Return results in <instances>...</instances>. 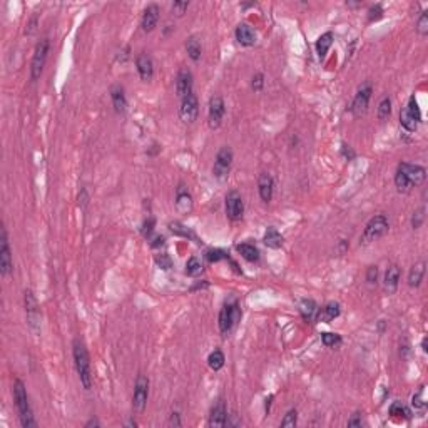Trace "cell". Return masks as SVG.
I'll return each mask as SVG.
<instances>
[{"label": "cell", "mask_w": 428, "mask_h": 428, "mask_svg": "<svg viewBox=\"0 0 428 428\" xmlns=\"http://www.w3.org/2000/svg\"><path fill=\"white\" fill-rule=\"evenodd\" d=\"M72 348H74L72 349L74 363H75L77 375H79V380L86 390H90V386H92V373H90V360H89L87 348L79 338L74 340Z\"/></svg>", "instance_id": "obj_1"}, {"label": "cell", "mask_w": 428, "mask_h": 428, "mask_svg": "<svg viewBox=\"0 0 428 428\" xmlns=\"http://www.w3.org/2000/svg\"><path fill=\"white\" fill-rule=\"evenodd\" d=\"M14 400H15V406L18 410V417H21L22 426L24 428L35 426V420H34L32 408L29 403V395H27V390H25V385L22 380L14 381Z\"/></svg>", "instance_id": "obj_2"}, {"label": "cell", "mask_w": 428, "mask_h": 428, "mask_svg": "<svg viewBox=\"0 0 428 428\" xmlns=\"http://www.w3.org/2000/svg\"><path fill=\"white\" fill-rule=\"evenodd\" d=\"M388 228H390V224H388L386 216H383V214L373 216L365 226V231L361 235V244H369L378 241L380 238H383L388 232Z\"/></svg>", "instance_id": "obj_3"}, {"label": "cell", "mask_w": 428, "mask_h": 428, "mask_svg": "<svg viewBox=\"0 0 428 428\" xmlns=\"http://www.w3.org/2000/svg\"><path fill=\"white\" fill-rule=\"evenodd\" d=\"M47 54H49V41L47 38H42V41L35 45L34 57H32V62H30V79L32 81H37L38 77H41L44 66H45V61H47Z\"/></svg>", "instance_id": "obj_4"}, {"label": "cell", "mask_w": 428, "mask_h": 428, "mask_svg": "<svg viewBox=\"0 0 428 428\" xmlns=\"http://www.w3.org/2000/svg\"><path fill=\"white\" fill-rule=\"evenodd\" d=\"M231 163H232V151L231 147L224 146L219 149V152L216 155V163H214L212 167V174L214 178H218L219 181H224L229 176V169H231Z\"/></svg>", "instance_id": "obj_5"}, {"label": "cell", "mask_w": 428, "mask_h": 428, "mask_svg": "<svg viewBox=\"0 0 428 428\" xmlns=\"http://www.w3.org/2000/svg\"><path fill=\"white\" fill-rule=\"evenodd\" d=\"M397 171L406 179V183L410 184V187L423 184L425 179H426V171H425V167H421V166H418V164L401 163V164H398V169H397Z\"/></svg>", "instance_id": "obj_6"}, {"label": "cell", "mask_w": 428, "mask_h": 428, "mask_svg": "<svg viewBox=\"0 0 428 428\" xmlns=\"http://www.w3.org/2000/svg\"><path fill=\"white\" fill-rule=\"evenodd\" d=\"M149 397V378L146 375H139L134 385V397H132V408L135 412H144Z\"/></svg>", "instance_id": "obj_7"}, {"label": "cell", "mask_w": 428, "mask_h": 428, "mask_svg": "<svg viewBox=\"0 0 428 428\" xmlns=\"http://www.w3.org/2000/svg\"><path fill=\"white\" fill-rule=\"evenodd\" d=\"M239 309H238V303H226L224 306L219 311V329H221L223 335H228L232 326H235V323L238 321L239 318Z\"/></svg>", "instance_id": "obj_8"}, {"label": "cell", "mask_w": 428, "mask_h": 428, "mask_svg": "<svg viewBox=\"0 0 428 428\" xmlns=\"http://www.w3.org/2000/svg\"><path fill=\"white\" fill-rule=\"evenodd\" d=\"M25 313H27L30 329L34 333H38L41 332V311H38V303L30 289L25 291Z\"/></svg>", "instance_id": "obj_9"}, {"label": "cell", "mask_w": 428, "mask_h": 428, "mask_svg": "<svg viewBox=\"0 0 428 428\" xmlns=\"http://www.w3.org/2000/svg\"><path fill=\"white\" fill-rule=\"evenodd\" d=\"M199 114V102L198 97L194 94L186 95L183 101H181V107H179V118L186 124H192L194 121L198 119Z\"/></svg>", "instance_id": "obj_10"}, {"label": "cell", "mask_w": 428, "mask_h": 428, "mask_svg": "<svg viewBox=\"0 0 428 428\" xmlns=\"http://www.w3.org/2000/svg\"><path fill=\"white\" fill-rule=\"evenodd\" d=\"M226 106L221 95H212L209 99V111H207V122L211 129H218L224 118Z\"/></svg>", "instance_id": "obj_11"}, {"label": "cell", "mask_w": 428, "mask_h": 428, "mask_svg": "<svg viewBox=\"0 0 428 428\" xmlns=\"http://www.w3.org/2000/svg\"><path fill=\"white\" fill-rule=\"evenodd\" d=\"M12 268V252L9 246V238H7V229L2 228V235H0V275L4 278L10 275Z\"/></svg>", "instance_id": "obj_12"}, {"label": "cell", "mask_w": 428, "mask_h": 428, "mask_svg": "<svg viewBox=\"0 0 428 428\" xmlns=\"http://www.w3.org/2000/svg\"><path fill=\"white\" fill-rule=\"evenodd\" d=\"M369 99H372V84H365V86H361L358 89V92H356L352 104V112L356 118H360L361 114L366 112Z\"/></svg>", "instance_id": "obj_13"}, {"label": "cell", "mask_w": 428, "mask_h": 428, "mask_svg": "<svg viewBox=\"0 0 428 428\" xmlns=\"http://www.w3.org/2000/svg\"><path fill=\"white\" fill-rule=\"evenodd\" d=\"M243 212H244V203H243V198L239 196V192L238 191L228 192V196H226V214H228V218L231 221H238V219L243 218Z\"/></svg>", "instance_id": "obj_14"}, {"label": "cell", "mask_w": 428, "mask_h": 428, "mask_svg": "<svg viewBox=\"0 0 428 428\" xmlns=\"http://www.w3.org/2000/svg\"><path fill=\"white\" fill-rule=\"evenodd\" d=\"M192 74L189 69L183 67L178 72V79H176V92L181 99H184L186 95L192 94Z\"/></svg>", "instance_id": "obj_15"}, {"label": "cell", "mask_w": 428, "mask_h": 428, "mask_svg": "<svg viewBox=\"0 0 428 428\" xmlns=\"http://www.w3.org/2000/svg\"><path fill=\"white\" fill-rule=\"evenodd\" d=\"M159 14H161V10H159V7L155 4L147 5V7L144 9V14H142V18H141L142 30H144V32L154 30L155 25H158V22H159Z\"/></svg>", "instance_id": "obj_16"}, {"label": "cell", "mask_w": 428, "mask_h": 428, "mask_svg": "<svg viewBox=\"0 0 428 428\" xmlns=\"http://www.w3.org/2000/svg\"><path fill=\"white\" fill-rule=\"evenodd\" d=\"M258 191H259V196L264 201V203H269L271 199H273V191H275V179L271 174L268 172H263L259 174V179H258Z\"/></svg>", "instance_id": "obj_17"}, {"label": "cell", "mask_w": 428, "mask_h": 428, "mask_svg": "<svg viewBox=\"0 0 428 428\" xmlns=\"http://www.w3.org/2000/svg\"><path fill=\"white\" fill-rule=\"evenodd\" d=\"M135 67H138V72L141 75V79L144 82H149L152 79L154 75V62L151 59V55H147L146 52H142V54L135 59Z\"/></svg>", "instance_id": "obj_18"}, {"label": "cell", "mask_w": 428, "mask_h": 428, "mask_svg": "<svg viewBox=\"0 0 428 428\" xmlns=\"http://www.w3.org/2000/svg\"><path fill=\"white\" fill-rule=\"evenodd\" d=\"M176 209L181 214H189L192 211V196L186 189L184 184H179L176 192Z\"/></svg>", "instance_id": "obj_19"}, {"label": "cell", "mask_w": 428, "mask_h": 428, "mask_svg": "<svg viewBox=\"0 0 428 428\" xmlns=\"http://www.w3.org/2000/svg\"><path fill=\"white\" fill-rule=\"evenodd\" d=\"M226 423H228V412H226V406L223 401H218V403L211 408L209 426L221 428V426H226Z\"/></svg>", "instance_id": "obj_20"}, {"label": "cell", "mask_w": 428, "mask_h": 428, "mask_svg": "<svg viewBox=\"0 0 428 428\" xmlns=\"http://www.w3.org/2000/svg\"><path fill=\"white\" fill-rule=\"evenodd\" d=\"M235 35H236V41L241 45H244V47H251V45H255V42H256L255 30H252V27L248 24H239L236 27Z\"/></svg>", "instance_id": "obj_21"}, {"label": "cell", "mask_w": 428, "mask_h": 428, "mask_svg": "<svg viewBox=\"0 0 428 428\" xmlns=\"http://www.w3.org/2000/svg\"><path fill=\"white\" fill-rule=\"evenodd\" d=\"M398 283H400V268L397 264H390L385 273V281H383L385 291L388 295H393L398 289Z\"/></svg>", "instance_id": "obj_22"}, {"label": "cell", "mask_w": 428, "mask_h": 428, "mask_svg": "<svg viewBox=\"0 0 428 428\" xmlns=\"http://www.w3.org/2000/svg\"><path fill=\"white\" fill-rule=\"evenodd\" d=\"M341 313L340 309V304L338 303H328L325 304L321 309H318V315H316V320L315 321H321V323H332L335 318H338Z\"/></svg>", "instance_id": "obj_23"}, {"label": "cell", "mask_w": 428, "mask_h": 428, "mask_svg": "<svg viewBox=\"0 0 428 428\" xmlns=\"http://www.w3.org/2000/svg\"><path fill=\"white\" fill-rule=\"evenodd\" d=\"M111 99H112V106H114V111L118 114L126 112L127 109V99H126V94H124V89L121 86H112L111 89Z\"/></svg>", "instance_id": "obj_24"}, {"label": "cell", "mask_w": 428, "mask_h": 428, "mask_svg": "<svg viewBox=\"0 0 428 428\" xmlns=\"http://www.w3.org/2000/svg\"><path fill=\"white\" fill-rule=\"evenodd\" d=\"M423 276H425V263L418 261L417 264L412 266L410 273H408V284L412 288H418L421 281H423Z\"/></svg>", "instance_id": "obj_25"}, {"label": "cell", "mask_w": 428, "mask_h": 428, "mask_svg": "<svg viewBox=\"0 0 428 428\" xmlns=\"http://www.w3.org/2000/svg\"><path fill=\"white\" fill-rule=\"evenodd\" d=\"M263 241H264L266 246H268V248L278 249V248H281V246H283L284 238L280 235V231H278L276 228H268V231L264 232Z\"/></svg>", "instance_id": "obj_26"}, {"label": "cell", "mask_w": 428, "mask_h": 428, "mask_svg": "<svg viewBox=\"0 0 428 428\" xmlns=\"http://www.w3.org/2000/svg\"><path fill=\"white\" fill-rule=\"evenodd\" d=\"M236 249L238 252L241 255L246 261H249V263H256L259 261V251L255 244H249V243H243V244H238L236 246Z\"/></svg>", "instance_id": "obj_27"}, {"label": "cell", "mask_w": 428, "mask_h": 428, "mask_svg": "<svg viewBox=\"0 0 428 428\" xmlns=\"http://www.w3.org/2000/svg\"><path fill=\"white\" fill-rule=\"evenodd\" d=\"M318 304L313 300H303L300 303V313L306 321H315L318 315Z\"/></svg>", "instance_id": "obj_28"}, {"label": "cell", "mask_w": 428, "mask_h": 428, "mask_svg": "<svg viewBox=\"0 0 428 428\" xmlns=\"http://www.w3.org/2000/svg\"><path fill=\"white\" fill-rule=\"evenodd\" d=\"M333 32H325V34H321L320 37H318V41H316V52H318V55L321 57H325L326 55V52L329 50V47H332V44H333Z\"/></svg>", "instance_id": "obj_29"}, {"label": "cell", "mask_w": 428, "mask_h": 428, "mask_svg": "<svg viewBox=\"0 0 428 428\" xmlns=\"http://www.w3.org/2000/svg\"><path fill=\"white\" fill-rule=\"evenodd\" d=\"M186 50H187V54H189V57L194 62H198L201 59L203 47H201V42H199V38L196 35H192L186 41Z\"/></svg>", "instance_id": "obj_30"}, {"label": "cell", "mask_w": 428, "mask_h": 428, "mask_svg": "<svg viewBox=\"0 0 428 428\" xmlns=\"http://www.w3.org/2000/svg\"><path fill=\"white\" fill-rule=\"evenodd\" d=\"M400 124H401V127H403L405 131H408V132H415V131H417V127H418V122L415 121L410 114H408L406 107H403V109L400 111Z\"/></svg>", "instance_id": "obj_31"}, {"label": "cell", "mask_w": 428, "mask_h": 428, "mask_svg": "<svg viewBox=\"0 0 428 428\" xmlns=\"http://www.w3.org/2000/svg\"><path fill=\"white\" fill-rule=\"evenodd\" d=\"M224 353L221 352V349H214V352L207 356V365H209L211 369H214V372H218V369H221L224 366Z\"/></svg>", "instance_id": "obj_32"}, {"label": "cell", "mask_w": 428, "mask_h": 428, "mask_svg": "<svg viewBox=\"0 0 428 428\" xmlns=\"http://www.w3.org/2000/svg\"><path fill=\"white\" fill-rule=\"evenodd\" d=\"M203 273V264L198 258H189V261L186 263V275L191 278H196Z\"/></svg>", "instance_id": "obj_33"}, {"label": "cell", "mask_w": 428, "mask_h": 428, "mask_svg": "<svg viewBox=\"0 0 428 428\" xmlns=\"http://www.w3.org/2000/svg\"><path fill=\"white\" fill-rule=\"evenodd\" d=\"M390 415L393 418H410V410L401 401H395L390 406Z\"/></svg>", "instance_id": "obj_34"}, {"label": "cell", "mask_w": 428, "mask_h": 428, "mask_svg": "<svg viewBox=\"0 0 428 428\" xmlns=\"http://www.w3.org/2000/svg\"><path fill=\"white\" fill-rule=\"evenodd\" d=\"M412 405H413L415 410H425V408H426L425 386H420V390L412 397Z\"/></svg>", "instance_id": "obj_35"}, {"label": "cell", "mask_w": 428, "mask_h": 428, "mask_svg": "<svg viewBox=\"0 0 428 428\" xmlns=\"http://www.w3.org/2000/svg\"><path fill=\"white\" fill-rule=\"evenodd\" d=\"M406 111L408 114L412 115V118L415 119L420 124V121H421V111H420V107H418V101H417V97L412 95L410 99H408V104H406Z\"/></svg>", "instance_id": "obj_36"}, {"label": "cell", "mask_w": 428, "mask_h": 428, "mask_svg": "<svg viewBox=\"0 0 428 428\" xmlns=\"http://www.w3.org/2000/svg\"><path fill=\"white\" fill-rule=\"evenodd\" d=\"M390 114H392V99L390 97H383L378 106V119L385 121L390 118Z\"/></svg>", "instance_id": "obj_37"}, {"label": "cell", "mask_w": 428, "mask_h": 428, "mask_svg": "<svg viewBox=\"0 0 428 428\" xmlns=\"http://www.w3.org/2000/svg\"><path fill=\"white\" fill-rule=\"evenodd\" d=\"M321 341L323 345L328 348H335L341 343V336L336 333H321Z\"/></svg>", "instance_id": "obj_38"}, {"label": "cell", "mask_w": 428, "mask_h": 428, "mask_svg": "<svg viewBox=\"0 0 428 428\" xmlns=\"http://www.w3.org/2000/svg\"><path fill=\"white\" fill-rule=\"evenodd\" d=\"M155 264H158L161 269L167 271L172 268V259L169 258L167 252H161V255H155Z\"/></svg>", "instance_id": "obj_39"}, {"label": "cell", "mask_w": 428, "mask_h": 428, "mask_svg": "<svg viewBox=\"0 0 428 428\" xmlns=\"http://www.w3.org/2000/svg\"><path fill=\"white\" fill-rule=\"evenodd\" d=\"M425 221V207H420V209H417L413 212V218H412V226H413V229H418L421 224H423Z\"/></svg>", "instance_id": "obj_40"}, {"label": "cell", "mask_w": 428, "mask_h": 428, "mask_svg": "<svg viewBox=\"0 0 428 428\" xmlns=\"http://www.w3.org/2000/svg\"><path fill=\"white\" fill-rule=\"evenodd\" d=\"M298 423V412L296 410H289L284 418L281 420V426H295Z\"/></svg>", "instance_id": "obj_41"}, {"label": "cell", "mask_w": 428, "mask_h": 428, "mask_svg": "<svg viewBox=\"0 0 428 428\" xmlns=\"http://www.w3.org/2000/svg\"><path fill=\"white\" fill-rule=\"evenodd\" d=\"M417 30H418L420 35L428 34V12H423V14L420 15L418 24H417Z\"/></svg>", "instance_id": "obj_42"}, {"label": "cell", "mask_w": 428, "mask_h": 428, "mask_svg": "<svg viewBox=\"0 0 428 428\" xmlns=\"http://www.w3.org/2000/svg\"><path fill=\"white\" fill-rule=\"evenodd\" d=\"M206 258L209 259L211 263H218V261H221V259L228 258V255H226V252L221 251V249H211V251L206 252Z\"/></svg>", "instance_id": "obj_43"}, {"label": "cell", "mask_w": 428, "mask_h": 428, "mask_svg": "<svg viewBox=\"0 0 428 428\" xmlns=\"http://www.w3.org/2000/svg\"><path fill=\"white\" fill-rule=\"evenodd\" d=\"M169 228H171V231L174 232V235H181V236H191V232H189V229L186 228V226H183L181 223H178V221H174V223H171L169 224Z\"/></svg>", "instance_id": "obj_44"}, {"label": "cell", "mask_w": 428, "mask_h": 428, "mask_svg": "<svg viewBox=\"0 0 428 428\" xmlns=\"http://www.w3.org/2000/svg\"><path fill=\"white\" fill-rule=\"evenodd\" d=\"M154 226H155L154 218H149L147 221L142 224V235H144V238H151L152 231H154Z\"/></svg>", "instance_id": "obj_45"}, {"label": "cell", "mask_w": 428, "mask_h": 428, "mask_svg": "<svg viewBox=\"0 0 428 428\" xmlns=\"http://www.w3.org/2000/svg\"><path fill=\"white\" fill-rule=\"evenodd\" d=\"M187 7H189V2H174L172 4V14H176L178 17H181L187 10Z\"/></svg>", "instance_id": "obj_46"}, {"label": "cell", "mask_w": 428, "mask_h": 428, "mask_svg": "<svg viewBox=\"0 0 428 428\" xmlns=\"http://www.w3.org/2000/svg\"><path fill=\"white\" fill-rule=\"evenodd\" d=\"M378 280V268L377 266H369L368 271H366V281L369 284H375Z\"/></svg>", "instance_id": "obj_47"}, {"label": "cell", "mask_w": 428, "mask_h": 428, "mask_svg": "<svg viewBox=\"0 0 428 428\" xmlns=\"http://www.w3.org/2000/svg\"><path fill=\"white\" fill-rule=\"evenodd\" d=\"M252 89L255 90H261L263 86H264V75L263 74H256L255 77H252Z\"/></svg>", "instance_id": "obj_48"}, {"label": "cell", "mask_w": 428, "mask_h": 428, "mask_svg": "<svg viewBox=\"0 0 428 428\" xmlns=\"http://www.w3.org/2000/svg\"><path fill=\"white\" fill-rule=\"evenodd\" d=\"M363 420H361V415L360 413H355L352 418L348 420V426H361Z\"/></svg>", "instance_id": "obj_49"}, {"label": "cell", "mask_w": 428, "mask_h": 428, "mask_svg": "<svg viewBox=\"0 0 428 428\" xmlns=\"http://www.w3.org/2000/svg\"><path fill=\"white\" fill-rule=\"evenodd\" d=\"M381 14H383V10H381V7L380 5H377V7H373L372 10H369V21H377V18H380L381 17Z\"/></svg>", "instance_id": "obj_50"}, {"label": "cell", "mask_w": 428, "mask_h": 428, "mask_svg": "<svg viewBox=\"0 0 428 428\" xmlns=\"http://www.w3.org/2000/svg\"><path fill=\"white\" fill-rule=\"evenodd\" d=\"M164 241H166V239H164V236H158V238L154 239V243H152V248H158V246H163V244H164Z\"/></svg>", "instance_id": "obj_51"}, {"label": "cell", "mask_w": 428, "mask_h": 428, "mask_svg": "<svg viewBox=\"0 0 428 428\" xmlns=\"http://www.w3.org/2000/svg\"><path fill=\"white\" fill-rule=\"evenodd\" d=\"M171 423H172V425H176V426H179V425H181V421H179V415H178V413H172V415H171Z\"/></svg>", "instance_id": "obj_52"}, {"label": "cell", "mask_w": 428, "mask_h": 428, "mask_svg": "<svg viewBox=\"0 0 428 428\" xmlns=\"http://www.w3.org/2000/svg\"><path fill=\"white\" fill-rule=\"evenodd\" d=\"M90 425H94V426H99V421H97V420H90V421H89V423H87L86 426H90Z\"/></svg>", "instance_id": "obj_53"}, {"label": "cell", "mask_w": 428, "mask_h": 428, "mask_svg": "<svg viewBox=\"0 0 428 428\" xmlns=\"http://www.w3.org/2000/svg\"><path fill=\"white\" fill-rule=\"evenodd\" d=\"M421 348H423V352H426V349H428V348H426V336L423 338V341H421Z\"/></svg>", "instance_id": "obj_54"}]
</instances>
